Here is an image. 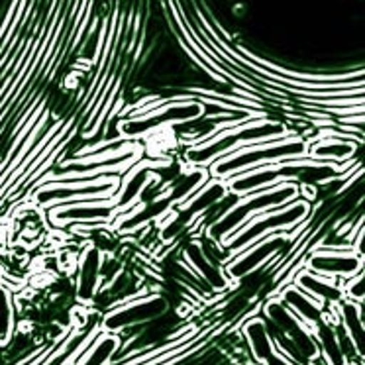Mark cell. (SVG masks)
Masks as SVG:
<instances>
[{
    "label": "cell",
    "mask_w": 365,
    "mask_h": 365,
    "mask_svg": "<svg viewBox=\"0 0 365 365\" xmlns=\"http://www.w3.org/2000/svg\"><path fill=\"white\" fill-rule=\"evenodd\" d=\"M293 135L287 130L285 124L281 122H271V120H242L240 126H230L226 130H220L218 134L210 135L208 140H202L197 145H192L187 151V161L195 167L212 165L224 155H228L232 151L246 148L252 143L271 142V140H281Z\"/></svg>",
    "instance_id": "obj_1"
},
{
    "label": "cell",
    "mask_w": 365,
    "mask_h": 365,
    "mask_svg": "<svg viewBox=\"0 0 365 365\" xmlns=\"http://www.w3.org/2000/svg\"><path fill=\"white\" fill-rule=\"evenodd\" d=\"M307 150H309V142H304L299 135L252 143V145L240 148V150L232 151L228 155L215 161L210 173L215 179L226 181L234 175L246 173L255 167L269 165V163H277V161H285V159L307 158Z\"/></svg>",
    "instance_id": "obj_2"
},
{
    "label": "cell",
    "mask_w": 365,
    "mask_h": 365,
    "mask_svg": "<svg viewBox=\"0 0 365 365\" xmlns=\"http://www.w3.org/2000/svg\"><path fill=\"white\" fill-rule=\"evenodd\" d=\"M297 197H299V185H294V182H283V185H275L269 189L244 195V199H240L238 205L230 208L224 215V218H220L210 228V234L218 242H224L230 238L234 232L240 230L252 216L259 215L263 210H269V208L283 207L285 202H291Z\"/></svg>",
    "instance_id": "obj_3"
},
{
    "label": "cell",
    "mask_w": 365,
    "mask_h": 365,
    "mask_svg": "<svg viewBox=\"0 0 365 365\" xmlns=\"http://www.w3.org/2000/svg\"><path fill=\"white\" fill-rule=\"evenodd\" d=\"M307 215H309V205L302 200H297L293 205L277 208V210H263L259 215L252 216L242 226V232H234L230 238L224 240L222 244L230 247L232 254L238 255L246 247L254 246L255 240L265 238L269 232L273 234V232L283 230L287 226H294L297 222H301Z\"/></svg>",
    "instance_id": "obj_4"
},
{
    "label": "cell",
    "mask_w": 365,
    "mask_h": 365,
    "mask_svg": "<svg viewBox=\"0 0 365 365\" xmlns=\"http://www.w3.org/2000/svg\"><path fill=\"white\" fill-rule=\"evenodd\" d=\"M120 187V177L112 175H101L87 181H57L46 182L36 192V200L41 207H59L67 200L69 202H81V200H103L114 199V195Z\"/></svg>",
    "instance_id": "obj_5"
},
{
    "label": "cell",
    "mask_w": 365,
    "mask_h": 365,
    "mask_svg": "<svg viewBox=\"0 0 365 365\" xmlns=\"http://www.w3.org/2000/svg\"><path fill=\"white\" fill-rule=\"evenodd\" d=\"M309 271L328 279H351L364 271V255L351 247H322L309 257Z\"/></svg>",
    "instance_id": "obj_6"
},
{
    "label": "cell",
    "mask_w": 365,
    "mask_h": 365,
    "mask_svg": "<svg viewBox=\"0 0 365 365\" xmlns=\"http://www.w3.org/2000/svg\"><path fill=\"white\" fill-rule=\"evenodd\" d=\"M200 114H202V104L192 103V101L177 104H163L161 110H153L135 120H124L120 124V132H122L124 138H140L143 132L165 126L169 122H185V120L199 118Z\"/></svg>",
    "instance_id": "obj_7"
},
{
    "label": "cell",
    "mask_w": 365,
    "mask_h": 365,
    "mask_svg": "<svg viewBox=\"0 0 365 365\" xmlns=\"http://www.w3.org/2000/svg\"><path fill=\"white\" fill-rule=\"evenodd\" d=\"M116 215H118V210L112 199H104L101 202L81 200V202H69L67 207L59 205V207L51 208V212H49L51 220L56 224L110 222Z\"/></svg>",
    "instance_id": "obj_8"
},
{
    "label": "cell",
    "mask_w": 365,
    "mask_h": 365,
    "mask_svg": "<svg viewBox=\"0 0 365 365\" xmlns=\"http://www.w3.org/2000/svg\"><path fill=\"white\" fill-rule=\"evenodd\" d=\"M167 304L163 299L159 297H148V299H140L126 304V307H120L118 310L110 312L108 317L104 318L103 330L106 332H120L128 326L140 324L145 320L159 317L161 312H165Z\"/></svg>",
    "instance_id": "obj_9"
},
{
    "label": "cell",
    "mask_w": 365,
    "mask_h": 365,
    "mask_svg": "<svg viewBox=\"0 0 365 365\" xmlns=\"http://www.w3.org/2000/svg\"><path fill=\"white\" fill-rule=\"evenodd\" d=\"M285 242V236H267V238H263L262 244H257L255 247H246L244 252H240V254L236 255L234 263L228 265V269H226L228 271V277H244L246 273L254 271L257 265H262L267 257H271L277 250H281V246H283Z\"/></svg>",
    "instance_id": "obj_10"
},
{
    "label": "cell",
    "mask_w": 365,
    "mask_h": 365,
    "mask_svg": "<svg viewBox=\"0 0 365 365\" xmlns=\"http://www.w3.org/2000/svg\"><path fill=\"white\" fill-rule=\"evenodd\" d=\"M279 299H281V302L285 304L287 309L293 312L294 317L309 326L310 330H312V328L322 320V317H324L326 304L318 302L317 299H312L310 294L301 291L297 285L287 287Z\"/></svg>",
    "instance_id": "obj_11"
},
{
    "label": "cell",
    "mask_w": 365,
    "mask_h": 365,
    "mask_svg": "<svg viewBox=\"0 0 365 365\" xmlns=\"http://www.w3.org/2000/svg\"><path fill=\"white\" fill-rule=\"evenodd\" d=\"M293 285H297L301 291L310 294L312 299H317L318 302L330 304V307L346 299L344 297V287L336 279L322 277V275H317V273H312L309 269L301 271L294 279Z\"/></svg>",
    "instance_id": "obj_12"
},
{
    "label": "cell",
    "mask_w": 365,
    "mask_h": 365,
    "mask_svg": "<svg viewBox=\"0 0 365 365\" xmlns=\"http://www.w3.org/2000/svg\"><path fill=\"white\" fill-rule=\"evenodd\" d=\"M356 150V143H351L346 138H326V135H322L320 142L309 143L307 158L314 159V161H326V163L341 165L344 161H348L354 155Z\"/></svg>",
    "instance_id": "obj_13"
},
{
    "label": "cell",
    "mask_w": 365,
    "mask_h": 365,
    "mask_svg": "<svg viewBox=\"0 0 365 365\" xmlns=\"http://www.w3.org/2000/svg\"><path fill=\"white\" fill-rule=\"evenodd\" d=\"M120 348V336L116 332H103L98 334L91 340L85 351L81 354L79 359L75 365H110L112 356L118 351Z\"/></svg>",
    "instance_id": "obj_14"
},
{
    "label": "cell",
    "mask_w": 365,
    "mask_h": 365,
    "mask_svg": "<svg viewBox=\"0 0 365 365\" xmlns=\"http://www.w3.org/2000/svg\"><path fill=\"white\" fill-rule=\"evenodd\" d=\"M244 336H246L247 344H250V349L254 354L255 361L259 365H265V361L277 349L273 334L269 332V326L265 324V320H262V318H254L244 328Z\"/></svg>",
    "instance_id": "obj_15"
},
{
    "label": "cell",
    "mask_w": 365,
    "mask_h": 365,
    "mask_svg": "<svg viewBox=\"0 0 365 365\" xmlns=\"http://www.w3.org/2000/svg\"><path fill=\"white\" fill-rule=\"evenodd\" d=\"M101 259L103 255L95 246H88L81 257L79 285H77L81 301L88 302L95 297L96 287H98V273H101Z\"/></svg>",
    "instance_id": "obj_16"
},
{
    "label": "cell",
    "mask_w": 365,
    "mask_h": 365,
    "mask_svg": "<svg viewBox=\"0 0 365 365\" xmlns=\"http://www.w3.org/2000/svg\"><path fill=\"white\" fill-rule=\"evenodd\" d=\"M187 257L191 259L192 265L202 273V277L207 279L208 283L215 287V289H224V287L228 285L226 275H224L220 269H216L215 265H210V263L207 262L205 254L199 250V244H191V247L187 250Z\"/></svg>",
    "instance_id": "obj_17"
},
{
    "label": "cell",
    "mask_w": 365,
    "mask_h": 365,
    "mask_svg": "<svg viewBox=\"0 0 365 365\" xmlns=\"http://www.w3.org/2000/svg\"><path fill=\"white\" fill-rule=\"evenodd\" d=\"M12 334V307L6 291L0 289V341H6Z\"/></svg>",
    "instance_id": "obj_18"
}]
</instances>
